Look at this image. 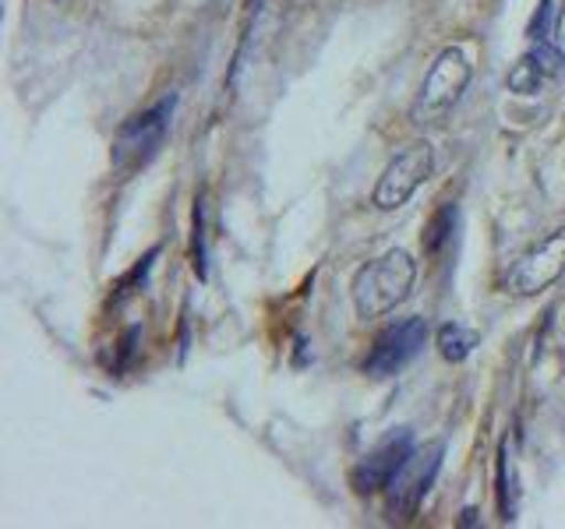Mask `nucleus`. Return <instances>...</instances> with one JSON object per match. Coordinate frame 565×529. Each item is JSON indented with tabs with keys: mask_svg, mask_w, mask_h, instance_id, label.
<instances>
[{
	"mask_svg": "<svg viewBox=\"0 0 565 529\" xmlns=\"http://www.w3.org/2000/svg\"><path fill=\"white\" fill-rule=\"evenodd\" d=\"M470 75H473V67H470L463 50L459 46L441 50L431 64V71L424 75L420 93L411 106V120L417 123V128H435V123L446 120L456 110V102L463 99Z\"/></svg>",
	"mask_w": 565,
	"mask_h": 529,
	"instance_id": "2",
	"label": "nucleus"
},
{
	"mask_svg": "<svg viewBox=\"0 0 565 529\" xmlns=\"http://www.w3.org/2000/svg\"><path fill=\"white\" fill-rule=\"evenodd\" d=\"M258 8H262V0H244V14H247V22L258 14Z\"/></svg>",
	"mask_w": 565,
	"mask_h": 529,
	"instance_id": "18",
	"label": "nucleus"
},
{
	"mask_svg": "<svg viewBox=\"0 0 565 529\" xmlns=\"http://www.w3.org/2000/svg\"><path fill=\"white\" fill-rule=\"evenodd\" d=\"M555 35H558V46L565 50V4H562V11L555 18Z\"/></svg>",
	"mask_w": 565,
	"mask_h": 529,
	"instance_id": "16",
	"label": "nucleus"
},
{
	"mask_svg": "<svg viewBox=\"0 0 565 529\" xmlns=\"http://www.w3.org/2000/svg\"><path fill=\"white\" fill-rule=\"evenodd\" d=\"M414 282H417V261L411 251H403V247H393V251H385L382 258L367 261L350 282V296H353V307H358V317L371 322V317L396 311L403 300L411 296Z\"/></svg>",
	"mask_w": 565,
	"mask_h": 529,
	"instance_id": "1",
	"label": "nucleus"
},
{
	"mask_svg": "<svg viewBox=\"0 0 565 529\" xmlns=\"http://www.w3.org/2000/svg\"><path fill=\"white\" fill-rule=\"evenodd\" d=\"M138 339H141V328H138V325H131L128 332L120 335V343H117V360H114V375H124V370L131 367L135 349H138Z\"/></svg>",
	"mask_w": 565,
	"mask_h": 529,
	"instance_id": "15",
	"label": "nucleus"
},
{
	"mask_svg": "<svg viewBox=\"0 0 565 529\" xmlns=\"http://www.w3.org/2000/svg\"><path fill=\"white\" fill-rule=\"evenodd\" d=\"M477 343H481V335L459 322H446L435 332V346L441 353V360H449V364H463Z\"/></svg>",
	"mask_w": 565,
	"mask_h": 529,
	"instance_id": "10",
	"label": "nucleus"
},
{
	"mask_svg": "<svg viewBox=\"0 0 565 529\" xmlns=\"http://www.w3.org/2000/svg\"><path fill=\"white\" fill-rule=\"evenodd\" d=\"M441 455H446V445L441 441H431V445L414 449V455L406 458L403 469L393 476V484L385 487V511L388 519H414L420 501L428 498V490L435 484V476L441 469Z\"/></svg>",
	"mask_w": 565,
	"mask_h": 529,
	"instance_id": "5",
	"label": "nucleus"
},
{
	"mask_svg": "<svg viewBox=\"0 0 565 529\" xmlns=\"http://www.w3.org/2000/svg\"><path fill=\"white\" fill-rule=\"evenodd\" d=\"M499 516H502V522L516 519V487H512L509 445H505V441H502V449H499Z\"/></svg>",
	"mask_w": 565,
	"mask_h": 529,
	"instance_id": "12",
	"label": "nucleus"
},
{
	"mask_svg": "<svg viewBox=\"0 0 565 529\" xmlns=\"http://www.w3.org/2000/svg\"><path fill=\"white\" fill-rule=\"evenodd\" d=\"M456 223H459V208L452 202L446 205H438L431 212V219L428 226H424V234H420V244H424V255L428 258H438L446 247L452 244V234H456Z\"/></svg>",
	"mask_w": 565,
	"mask_h": 529,
	"instance_id": "9",
	"label": "nucleus"
},
{
	"mask_svg": "<svg viewBox=\"0 0 565 529\" xmlns=\"http://www.w3.org/2000/svg\"><path fill=\"white\" fill-rule=\"evenodd\" d=\"M435 170V149L428 141H411L403 152L388 159V166L382 170L375 194H371V205L379 212H396L414 198L417 187L428 181Z\"/></svg>",
	"mask_w": 565,
	"mask_h": 529,
	"instance_id": "4",
	"label": "nucleus"
},
{
	"mask_svg": "<svg viewBox=\"0 0 565 529\" xmlns=\"http://www.w3.org/2000/svg\"><path fill=\"white\" fill-rule=\"evenodd\" d=\"M173 106H177V99L167 96V99H159L156 106H149V110H141L131 120L120 123V131L114 138V170L131 173V170L149 163V159L159 152V145L167 141Z\"/></svg>",
	"mask_w": 565,
	"mask_h": 529,
	"instance_id": "3",
	"label": "nucleus"
},
{
	"mask_svg": "<svg viewBox=\"0 0 565 529\" xmlns=\"http://www.w3.org/2000/svg\"><path fill=\"white\" fill-rule=\"evenodd\" d=\"M547 82H552V78H547V71L537 64L534 50L523 53V57L516 61V67L509 71V88H512V93H520V96H537Z\"/></svg>",
	"mask_w": 565,
	"mask_h": 529,
	"instance_id": "11",
	"label": "nucleus"
},
{
	"mask_svg": "<svg viewBox=\"0 0 565 529\" xmlns=\"http://www.w3.org/2000/svg\"><path fill=\"white\" fill-rule=\"evenodd\" d=\"M552 18H555V0H541L537 4V11H534V18H530V40L534 43H544L547 35H552Z\"/></svg>",
	"mask_w": 565,
	"mask_h": 529,
	"instance_id": "14",
	"label": "nucleus"
},
{
	"mask_svg": "<svg viewBox=\"0 0 565 529\" xmlns=\"http://www.w3.org/2000/svg\"><path fill=\"white\" fill-rule=\"evenodd\" d=\"M477 508H463V516H459V526H477Z\"/></svg>",
	"mask_w": 565,
	"mask_h": 529,
	"instance_id": "17",
	"label": "nucleus"
},
{
	"mask_svg": "<svg viewBox=\"0 0 565 529\" xmlns=\"http://www.w3.org/2000/svg\"><path fill=\"white\" fill-rule=\"evenodd\" d=\"M414 455V434L411 428H399L393 434H385L375 449H371L358 466L350 469V487L353 494H379L393 484V476L403 469L406 458Z\"/></svg>",
	"mask_w": 565,
	"mask_h": 529,
	"instance_id": "8",
	"label": "nucleus"
},
{
	"mask_svg": "<svg viewBox=\"0 0 565 529\" xmlns=\"http://www.w3.org/2000/svg\"><path fill=\"white\" fill-rule=\"evenodd\" d=\"M205 198L194 202V240H191V264H194V272H199V279L209 276L205 269Z\"/></svg>",
	"mask_w": 565,
	"mask_h": 529,
	"instance_id": "13",
	"label": "nucleus"
},
{
	"mask_svg": "<svg viewBox=\"0 0 565 529\" xmlns=\"http://www.w3.org/2000/svg\"><path fill=\"white\" fill-rule=\"evenodd\" d=\"M428 343V322L424 317H403V322L388 325L375 335L367 357H364V375L371 378H393L411 364L420 346Z\"/></svg>",
	"mask_w": 565,
	"mask_h": 529,
	"instance_id": "7",
	"label": "nucleus"
},
{
	"mask_svg": "<svg viewBox=\"0 0 565 529\" xmlns=\"http://www.w3.org/2000/svg\"><path fill=\"white\" fill-rule=\"evenodd\" d=\"M562 276H565V226L552 229L541 244H534L516 264H512L505 290L512 296H537L547 287H555Z\"/></svg>",
	"mask_w": 565,
	"mask_h": 529,
	"instance_id": "6",
	"label": "nucleus"
}]
</instances>
